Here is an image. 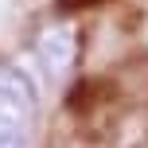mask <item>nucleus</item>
<instances>
[{"mask_svg":"<svg viewBox=\"0 0 148 148\" xmlns=\"http://www.w3.org/2000/svg\"><path fill=\"white\" fill-rule=\"evenodd\" d=\"M35 121V86L16 62H0V148H27Z\"/></svg>","mask_w":148,"mask_h":148,"instance_id":"nucleus-1","label":"nucleus"},{"mask_svg":"<svg viewBox=\"0 0 148 148\" xmlns=\"http://www.w3.org/2000/svg\"><path fill=\"white\" fill-rule=\"evenodd\" d=\"M35 55L39 62H43V70L51 74L55 82L66 78L74 59H78V35H74V27H66V23H55V27H43L35 39Z\"/></svg>","mask_w":148,"mask_h":148,"instance_id":"nucleus-2","label":"nucleus"}]
</instances>
